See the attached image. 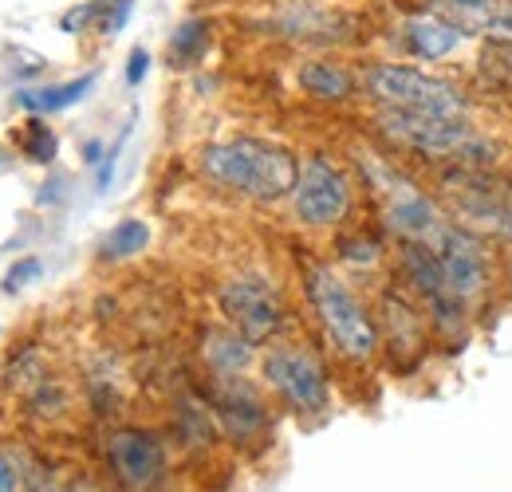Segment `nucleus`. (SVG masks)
<instances>
[{
    "label": "nucleus",
    "mask_w": 512,
    "mask_h": 492,
    "mask_svg": "<svg viewBox=\"0 0 512 492\" xmlns=\"http://www.w3.org/2000/svg\"><path fill=\"white\" fill-rule=\"evenodd\" d=\"M130 8H134V0H99V32H107V36H115V32H123L130 20Z\"/></svg>",
    "instance_id": "nucleus-22"
},
{
    "label": "nucleus",
    "mask_w": 512,
    "mask_h": 492,
    "mask_svg": "<svg viewBox=\"0 0 512 492\" xmlns=\"http://www.w3.org/2000/svg\"><path fill=\"white\" fill-rule=\"evenodd\" d=\"M91 20H99V0H87V4L64 12V16H60V28H64L67 36H75V32H83Z\"/></svg>",
    "instance_id": "nucleus-23"
},
{
    "label": "nucleus",
    "mask_w": 512,
    "mask_h": 492,
    "mask_svg": "<svg viewBox=\"0 0 512 492\" xmlns=\"http://www.w3.org/2000/svg\"><path fill=\"white\" fill-rule=\"evenodd\" d=\"M461 40H465L461 24L442 8L438 12L434 8L430 12H414V16L402 20V48L422 63H438L453 56L461 48Z\"/></svg>",
    "instance_id": "nucleus-12"
},
{
    "label": "nucleus",
    "mask_w": 512,
    "mask_h": 492,
    "mask_svg": "<svg viewBox=\"0 0 512 492\" xmlns=\"http://www.w3.org/2000/svg\"><path fill=\"white\" fill-rule=\"evenodd\" d=\"M434 8H442V12H453V8H461V4H473V0H430Z\"/></svg>",
    "instance_id": "nucleus-27"
},
{
    "label": "nucleus",
    "mask_w": 512,
    "mask_h": 492,
    "mask_svg": "<svg viewBox=\"0 0 512 492\" xmlns=\"http://www.w3.org/2000/svg\"><path fill=\"white\" fill-rule=\"evenodd\" d=\"M221 311L229 315L233 331H241L249 343H264L280 331L284 323V308L280 296L268 280L260 276H237L221 288Z\"/></svg>",
    "instance_id": "nucleus-10"
},
{
    "label": "nucleus",
    "mask_w": 512,
    "mask_h": 492,
    "mask_svg": "<svg viewBox=\"0 0 512 492\" xmlns=\"http://www.w3.org/2000/svg\"><path fill=\"white\" fill-rule=\"evenodd\" d=\"M166 52H170V63H174V67H193V63H201V56L209 52V20H201V16L182 20V24L174 28Z\"/></svg>",
    "instance_id": "nucleus-18"
},
{
    "label": "nucleus",
    "mask_w": 512,
    "mask_h": 492,
    "mask_svg": "<svg viewBox=\"0 0 512 492\" xmlns=\"http://www.w3.org/2000/svg\"><path fill=\"white\" fill-rule=\"evenodd\" d=\"M146 71H150V52L146 48H134L127 60V83L130 87H138L142 79H146Z\"/></svg>",
    "instance_id": "nucleus-25"
},
{
    "label": "nucleus",
    "mask_w": 512,
    "mask_h": 492,
    "mask_svg": "<svg viewBox=\"0 0 512 492\" xmlns=\"http://www.w3.org/2000/svg\"><path fill=\"white\" fill-rule=\"evenodd\" d=\"M367 170H371V185L379 189V201H383L386 229H390L394 237H402V245L430 248L446 233L449 217L438 209V201H434L430 193H422L406 174H398V170L386 166V162H375V158H371Z\"/></svg>",
    "instance_id": "nucleus-5"
},
{
    "label": "nucleus",
    "mask_w": 512,
    "mask_h": 492,
    "mask_svg": "<svg viewBox=\"0 0 512 492\" xmlns=\"http://www.w3.org/2000/svg\"><path fill=\"white\" fill-rule=\"evenodd\" d=\"M217 414H221L225 430L233 433V437H241V441H249V437H256V433L268 426V414H264V402H260L256 386H249L237 374H221Z\"/></svg>",
    "instance_id": "nucleus-13"
},
{
    "label": "nucleus",
    "mask_w": 512,
    "mask_h": 492,
    "mask_svg": "<svg viewBox=\"0 0 512 492\" xmlns=\"http://www.w3.org/2000/svg\"><path fill=\"white\" fill-rule=\"evenodd\" d=\"M300 87L320 99V103H347L355 95V75L343 67V63H331V60H308L300 67Z\"/></svg>",
    "instance_id": "nucleus-15"
},
{
    "label": "nucleus",
    "mask_w": 512,
    "mask_h": 492,
    "mask_svg": "<svg viewBox=\"0 0 512 492\" xmlns=\"http://www.w3.org/2000/svg\"><path fill=\"white\" fill-rule=\"evenodd\" d=\"M379 130L402 150L422 158L449 162L453 170H493L497 142L477 134L469 119H442V115H410V111H379Z\"/></svg>",
    "instance_id": "nucleus-2"
},
{
    "label": "nucleus",
    "mask_w": 512,
    "mask_h": 492,
    "mask_svg": "<svg viewBox=\"0 0 512 492\" xmlns=\"http://www.w3.org/2000/svg\"><path fill=\"white\" fill-rule=\"evenodd\" d=\"M146 245H150V225L138 217H127L103 237L99 252H103V260H127V256H138Z\"/></svg>",
    "instance_id": "nucleus-19"
},
{
    "label": "nucleus",
    "mask_w": 512,
    "mask_h": 492,
    "mask_svg": "<svg viewBox=\"0 0 512 492\" xmlns=\"http://www.w3.org/2000/svg\"><path fill=\"white\" fill-rule=\"evenodd\" d=\"M40 276H44V260H40V256H24V260H16V264L4 272V292L12 296V292L28 288V284L40 280Z\"/></svg>",
    "instance_id": "nucleus-21"
},
{
    "label": "nucleus",
    "mask_w": 512,
    "mask_h": 492,
    "mask_svg": "<svg viewBox=\"0 0 512 492\" xmlns=\"http://www.w3.org/2000/svg\"><path fill=\"white\" fill-rule=\"evenodd\" d=\"M205 359L217 374H241L253 359V343L241 331H213L205 339Z\"/></svg>",
    "instance_id": "nucleus-17"
},
{
    "label": "nucleus",
    "mask_w": 512,
    "mask_h": 492,
    "mask_svg": "<svg viewBox=\"0 0 512 492\" xmlns=\"http://www.w3.org/2000/svg\"><path fill=\"white\" fill-rule=\"evenodd\" d=\"M264 378L268 386L296 410V414H327L331 406V386H327V370L308 351V347H272L264 355Z\"/></svg>",
    "instance_id": "nucleus-8"
},
{
    "label": "nucleus",
    "mask_w": 512,
    "mask_h": 492,
    "mask_svg": "<svg viewBox=\"0 0 512 492\" xmlns=\"http://www.w3.org/2000/svg\"><path fill=\"white\" fill-rule=\"evenodd\" d=\"M465 36H481L493 44H512V0H473L449 12Z\"/></svg>",
    "instance_id": "nucleus-14"
},
{
    "label": "nucleus",
    "mask_w": 512,
    "mask_h": 492,
    "mask_svg": "<svg viewBox=\"0 0 512 492\" xmlns=\"http://www.w3.org/2000/svg\"><path fill=\"white\" fill-rule=\"evenodd\" d=\"M20 150H24L28 162H40V166H48V162L56 158L60 142H56L52 126L44 123V115H36V119L24 123V130H20Z\"/></svg>",
    "instance_id": "nucleus-20"
},
{
    "label": "nucleus",
    "mask_w": 512,
    "mask_h": 492,
    "mask_svg": "<svg viewBox=\"0 0 512 492\" xmlns=\"http://www.w3.org/2000/svg\"><path fill=\"white\" fill-rule=\"evenodd\" d=\"M99 154H103V142H87V146H83V162H87V166H99V162H103Z\"/></svg>",
    "instance_id": "nucleus-26"
},
{
    "label": "nucleus",
    "mask_w": 512,
    "mask_h": 492,
    "mask_svg": "<svg viewBox=\"0 0 512 492\" xmlns=\"http://www.w3.org/2000/svg\"><path fill=\"white\" fill-rule=\"evenodd\" d=\"M292 209L304 225H335L351 209V185L339 174L335 162L323 154H312L300 166V182L292 189Z\"/></svg>",
    "instance_id": "nucleus-9"
},
{
    "label": "nucleus",
    "mask_w": 512,
    "mask_h": 492,
    "mask_svg": "<svg viewBox=\"0 0 512 492\" xmlns=\"http://www.w3.org/2000/svg\"><path fill=\"white\" fill-rule=\"evenodd\" d=\"M0 492H20V461L12 453H0Z\"/></svg>",
    "instance_id": "nucleus-24"
},
{
    "label": "nucleus",
    "mask_w": 512,
    "mask_h": 492,
    "mask_svg": "<svg viewBox=\"0 0 512 492\" xmlns=\"http://www.w3.org/2000/svg\"><path fill=\"white\" fill-rule=\"evenodd\" d=\"M367 91L379 107L410 111V115H442V119H469V95L442 75L406 63H371L363 75Z\"/></svg>",
    "instance_id": "nucleus-3"
},
{
    "label": "nucleus",
    "mask_w": 512,
    "mask_h": 492,
    "mask_svg": "<svg viewBox=\"0 0 512 492\" xmlns=\"http://www.w3.org/2000/svg\"><path fill=\"white\" fill-rule=\"evenodd\" d=\"M107 461L130 492H154L166 477V449L150 430H115L107 437Z\"/></svg>",
    "instance_id": "nucleus-11"
},
{
    "label": "nucleus",
    "mask_w": 512,
    "mask_h": 492,
    "mask_svg": "<svg viewBox=\"0 0 512 492\" xmlns=\"http://www.w3.org/2000/svg\"><path fill=\"white\" fill-rule=\"evenodd\" d=\"M446 201L453 221L481 233L512 241V182L493 170H453L446 178Z\"/></svg>",
    "instance_id": "nucleus-6"
},
{
    "label": "nucleus",
    "mask_w": 512,
    "mask_h": 492,
    "mask_svg": "<svg viewBox=\"0 0 512 492\" xmlns=\"http://www.w3.org/2000/svg\"><path fill=\"white\" fill-rule=\"evenodd\" d=\"M95 87V71L79 75V79H67V83H48V87H28L16 95V103L32 115H56V111H67L75 107L79 99H87V91Z\"/></svg>",
    "instance_id": "nucleus-16"
},
{
    "label": "nucleus",
    "mask_w": 512,
    "mask_h": 492,
    "mask_svg": "<svg viewBox=\"0 0 512 492\" xmlns=\"http://www.w3.org/2000/svg\"><path fill=\"white\" fill-rule=\"evenodd\" d=\"M430 248L438 256V268L446 276L449 292L461 304H477V300L489 296V288H493V248L481 233L449 221L446 233Z\"/></svg>",
    "instance_id": "nucleus-7"
},
{
    "label": "nucleus",
    "mask_w": 512,
    "mask_h": 492,
    "mask_svg": "<svg viewBox=\"0 0 512 492\" xmlns=\"http://www.w3.org/2000/svg\"><path fill=\"white\" fill-rule=\"evenodd\" d=\"M308 300L320 315L327 339L355 363H371L379 355V323L371 319V311L355 300V292L323 264L308 268Z\"/></svg>",
    "instance_id": "nucleus-4"
},
{
    "label": "nucleus",
    "mask_w": 512,
    "mask_h": 492,
    "mask_svg": "<svg viewBox=\"0 0 512 492\" xmlns=\"http://www.w3.org/2000/svg\"><path fill=\"white\" fill-rule=\"evenodd\" d=\"M205 178L225 189H237L253 201H280L300 182V166L284 146L260 142V138H233L213 142L201 150Z\"/></svg>",
    "instance_id": "nucleus-1"
}]
</instances>
